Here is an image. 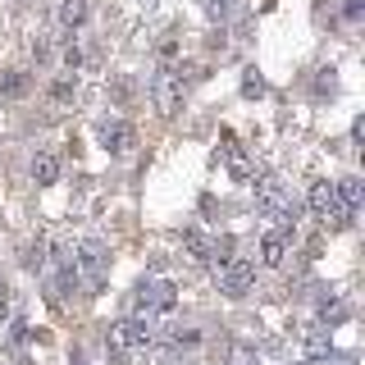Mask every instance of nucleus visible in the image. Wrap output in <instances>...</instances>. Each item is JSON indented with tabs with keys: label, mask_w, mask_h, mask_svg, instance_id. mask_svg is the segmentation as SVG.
<instances>
[{
	"label": "nucleus",
	"mask_w": 365,
	"mask_h": 365,
	"mask_svg": "<svg viewBox=\"0 0 365 365\" xmlns=\"http://www.w3.org/2000/svg\"><path fill=\"white\" fill-rule=\"evenodd\" d=\"M23 265H28V269H41V265H46V237L28 242V251H23Z\"/></svg>",
	"instance_id": "20"
},
{
	"label": "nucleus",
	"mask_w": 365,
	"mask_h": 365,
	"mask_svg": "<svg viewBox=\"0 0 365 365\" xmlns=\"http://www.w3.org/2000/svg\"><path fill=\"white\" fill-rule=\"evenodd\" d=\"M174 302H178V292H174V283L169 279H146V283H137V315H160V311H174Z\"/></svg>",
	"instance_id": "6"
},
{
	"label": "nucleus",
	"mask_w": 365,
	"mask_h": 365,
	"mask_svg": "<svg viewBox=\"0 0 365 365\" xmlns=\"http://www.w3.org/2000/svg\"><path fill=\"white\" fill-rule=\"evenodd\" d=\"M338 187V197H342V205H347L351 215L361 210V201H365V187H361V178H342V182H334Z\"/></svg>",
	"instance_id": "13"
},
{
	"label": "nucleus",
	"mask_w": 365,
	"mask_h": 365,
	"mask_svg": "<svg viewBox=\"0 0 365 365\" xmlns=\"http://www.w3.org/2000/svg\"><path fill=\"white\" fill-rule=\"evenodd\" d=\"M361 9H365V0H342V14H347L351 23H356V19H361Z\"/></svg>",
	"instance_id": "24"
},
{
	"label": "nucleus",
	"mask_w": 365,
	"mask_h": 365,
	"mask_svg": "<svg viewBox=\"0 0 365 365\" xmlns=\"http://www.w3.org/2000/svg\"><path fill=\"white\" fill-rule=\"evenodd\" d=\"M260 256H265V265H283L288 260V224L265 233V242H260Z\"/></svg>",
	"instance_id": "10"
},
{
	"label": "nucleus",
	"mask_w": 365,
	"mask_h": 365,
	"mask_svg": "<svg viewBox=\"0 0 365 365\" xmlns=\"http://www.w3.org/2000/svg\"><path fill=\"white\" fill-rule=\"evenodd\" d=\"M55 178H60V155H55V151H37V155H32V182H37V187H51Z\"/></svg>",
	"instance_id": "9"
},
{
	"label": "nucleus",
	"mask_w": 365,
	"mask_h": 365,
	"mask_svg": "<svg viewBox=\"0 0 365 365\" xmlns=\"http://www.w3.org/2000/svg\"><path fill=\"white\" fill-rule=\"evenodd\" d=\"M169 342H174V347H192V342H201V334H197V329H174Z\"/></svg>",
	"instance_id": "21"
},
{
	"label": "nucleus",
	"mask_w": 365,
	"mask_h": 365,
	"mask_svg": "<svg viewBox=\"0 0 365 365\" xmlns=\"http://www.w3.org/2000/svg\"><path fill=\"white\" fill-rule=\"evenodd\" d=\"M251 283H256V265H251L247 256L220 260V292H224V297H247Z\"/></svg>",
	"instance_id": "7"
},
{
	"label": "nucleus",
	"mask_w": 365,
	"mask_h": 365,
	"mask_svg": "<svg viewBox=\"0 0 365 365\" xmlns=\"http://www.w3.org/2000/svg\"><path fill=\"white\" fill-rule=\"evenodd\" d=\"M233 5H237V0H210V19H228Z\"/></svg>",
	"instance_id": "23"
},
{
	"label": "nucleus",
	"mask_w": 365,
	"mask_h": 365,
	"mask_svg": "<svg viewBox=\"0 0 365 365\" xmlns=\"http://www.w3.org/2000/svg\"><path fill=\"white\" fill-rule=\"evenodd\" d=\"M60 23H64V28L87 23V0H64V5H60Z\"/></svg>",
	"instance_id": "14"
},
{
	"label": "nucleus",
	"mask_w": 365,
	"mask_h": 365,
	"mask_svg": "<svg viewBox=\"0 0 365 365\" xmlns=\"http://www.w3.org/2000/svg\"><path fill=\"white\" fill-rule=\"evenodd\" d=\"M342 319H347V302H342L338 292H324L319 297V324L334 329V324H342Z\"/></svg>",
	"instance_id": "12"
},
{
	"label": "nucleus",
	"mask_w": 365,
	"mask_h": 365,
	"mask_svg": "<svg viewBox=\"0 0 365 365\" xmlns=\"http://www.w3.org/2000/svg\"><path fill=\"white\" fill-rule=\"evenodd\" d=\"M151 338H155L151 319H146V315H133V319H119V324H110V334H106V347H110V356H114V361H123L128 351H142V347H151Z\"/></svg>",
	"instance_id": "2"
},
{
	"label": "nucleus",
	"mask_w": 365,
	"mask_h": 365,
	"mask_svg": "<svg viewBox=\"0 0 365 365\" xmlns=\"http://www.w3.org/2000/svg\"><path fill=\"white\" fill-rule=\"evenodd\" d=\"M338 365H356V356H338Z\"/></svg>",
	"instance_id": "27"
},
{
	"label": "nucleus",
	"mask_w": 365,
	"mask_h": 365,
	"mask_svg": "<svg viewBox=\"0 0 365 365\" xmlns=\"http://www.w3.org/2000/svg\"><path fill=\"white\" fill-rule=\"evenodd\" d=\"M73 365H87V361H83V356H73Z\"/></svg>",
	"instance_id": "28"
},
{
	"label": "nucleus",
	"mask_w": 365,
	"mask_h": 365,
	"mask_svg": "<svg viewBox=\"0 0 365 365\" xmlns=\"http://www.w3.org/2000/svg\"><path fill=\"white\" fill-rule=\"evenodd\" d=\"M73 265L83 269V279H87L91 292H106V283H110V256H106V247H101V242H83V247L73 251Z\"/></svg>",
	"instance_id": "4"
},
{
	"label": "nucleus",
	"mask_w": 365,
	"mask_h": 365,
	"mask_svg": "<svg viewBox=\"0 0 365 365\" xmlns=\"http://www.w3.org/2000/svg\"><path fill=\"white\" fill-rule=\"evenodd\" d=\"M78 64H83V51L68 41V46H64V68H68V73H78Z\"/></svg>",
	"instance_id": "22"
},
{
	"label": "nucleus",
	"mask_w": 365,
	"mask_h": 365,
	"mask_svg": "<svg viewBox=\"0 0 365 365\" xmlns=\"http://www.w3.org/2000/svg\"><path fill=\"white\" fill-rule=\"evenodd\" d=\"M228 365H260V361H256V356H251V351H242V347H237V351H233V356H228Z\"/></svg>",
	"instance_id": "25"
},
{
	"label": "nucleus",
	"mask_w": 365,
	"mask_h": 365,
	"mask_svg": "<svg viewBox=\"0 0 365 365\" xmlns=\"http://www.w3.org/2000/svg\"><path fill=\"white\" fill-rule=\"evenodd\" d=\"M182 242H187L192 260H215V242H210V237H201V233H187Z\"/></svg>",
	"instance_id": "18"
},
{
	"label": "nucleus",
	"mask_w": 365,
	"mask_h": 365,
	"mask_svg": "<svg viewBox=\"0 0 365 365\" xmlns=\"http://www.w3.org/2000/svg\"><path fill=\"white\" fill-rule=\"evenodd\" d=\"M73 91H78V73H60V78H55V87H51V101H55V106H64Z\"/></svg>",
	"instance_id": "17"
},
{
	"label": "nucleus",
	"mask_w": 365,
	"mask_h": 365,
	"mask_svg": "<svg viewBox=\"0 0 365 365\" xmlns=\"http://www.w3.org/2000/svg\"><path fill=\"white\" fill-rule=\"evenodd\" d=\"M311 210H315V220H324L329 228H347L351 224V210L342 205V197H338V187L334 182H311Z\"/></svg>",
	"instance_id": "3"
},
{
	"label": "nucleus",
	"mask_w": 365,
	"mask_h": 365,
	"mask_svg": "<svg viewBox=\"0 0 365 365\" xmlns=\"http://www.w3.org/2000/svg\"><path fill=\"white\" fill-rule=\"evenodd\" d=\"M28 87H32V78H28V73H19V68L0 78V91H5V96H28Z\"/></svg>",
	"instance_id": "15"
},
{
	"label": "nucleus",
	"mask_w": 365,
	"mask_h": 365,
	"mask_svg": "<svg viewBox=\"0 0 365 365\" xmlns=\"http://www.w3.org/2000/svg\"><path fill=\"white\" fill-rule=\"evenodd\" d=\"M228 169H233V178H251V160L237 142H228Z\"/></svg>",
	"instance_id": "16"
},
{
	"label": "nucleus",
	"mask_w": 365,
	"mask_h": 365,
	"mask_svg": "<svg viewBox=\"0 0 365 365\" xmlns=\"http://www.w3.org/2000/svg\"><path fill=\"white\" fill-rule=\"evenodd\" d=\"M256 210L265 215V220H279V224H292L297 220V201H292V192H288V182L283 178H256Z\"/></svg>",
	"instance_id": "1"
},
{
	"label": "nucleus",
	"mask_w": 365,
	"mask_h": 365,
	"mask_svg": "<svg viewBox=\"0 0 365 365\" xmlns=\"http://www.w3.org/2000/svg\"><path fill=\"white\" fill-rule=\"evenodd\" d=\"M96 137H101V146H106L110 155H128L133 146H137L133 123H123V119H106V123L96 128Z\"/></svg>",
	"instance_id": "8"
},
{
	"label": "nucleus",
	"mask_w": 365,
	"mask_h": 365,
	"mask_svg": "<svg viewBox=\"0 0 365 365\" xmlns=\"http://www.w3.org/2000/svg\"><path fill=\"white\" fill-rule=\"evenodd\" d=\"M151 106L165 114V119L182 110V78L174 73V68H155L151 73Z\"/></svg>",
	"instance_id": "5"
},
{
	"label": "nucleus",
	"mask_w": 365,
	"mask_h": 365,
	"mask_svg": "<svg viewBox=\"0 0 365 365\" xmlns=\"http://www.w3.org/2000/svg\"><path fill=\"white\" fill-rule=\"evenodd\" d=\"M306 356H311V361L334 356V338H329V324H311V329H306Z\"/></svg>",
	"instance_id": "11"
},
{
	"label": "nucleus",
	"mask_w": 365,
	"mask_h": 365,
	"mask_svg": "<svg viewBox=\"0 0 365 365\" xmlns=\"http://www.w3.org/2000/svg\"><path fill=\"white\" fill-rule=\"evenodd\" d=\"M242 96H265V78H260V68H242Z\"/></svg>",
	"instance_id": "19"
},
{
	"label": "nucleus",
	"mask_w": 365,
	"mask_h": 365,
	"mask_svg": "<svg viewBox=\"0 0 365 365\" xmlns=\"http://www.w3.org/2000/svg\"><path fill=\"white\" fill-rule=\"evenodd\" d=\"M0 319H9V288H5V279H0Z\"/></svg>",
	"instance_id": "26"
}]
</instances>
